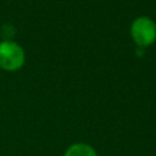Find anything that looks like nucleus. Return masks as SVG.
<instances>
[{
    "label": "nucleus",
    "mask_w": 156,
    "mask_h": 156,
    "mask_svg": "<svg viewBox=\"0 0 156 156\" xmlns=\"http://www.w3.org/2000/svg\"><path fill=\"white\" fill-rule=\"evenodd\" d=\"M63 156H98V154L95 152V150L84 143H77L71 145Z\"/></svg>",
    "instance_id": "3"
},
{
    "label": "nucleus",
    "mask_w": 156,
    "mask_h": 156,
    "mask_svg": "<svg viewBox=\"0 0 156 156\" xmlns=\"http://www.w3.org/2000/svg\"><path fill=\"white\" fill-rule=\"evenodd\" d=\"M26 61L24 50L22 46L11 40L0 43V68L7 72L20 69Z\"/></svg>",
    "instance_id": "1"
},
{
    "label": "nucleus",
    "mask_w": 156,
    "mask_h": 156,
    "mask_svg": "<svg viewBox=\"0 0 156 156\" xmlns=\"http://www.w3.org/2000/svg\"><path fill=\"white\" fill-rule=\"evenodd\" d=\"M130 35L138 46H149L156 40V24L150 17H136L130 26Z\"/></svg>",
    "instance_id": "2"
}]
</instances>
